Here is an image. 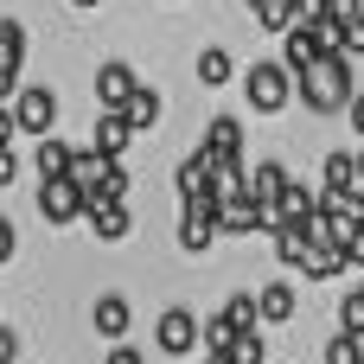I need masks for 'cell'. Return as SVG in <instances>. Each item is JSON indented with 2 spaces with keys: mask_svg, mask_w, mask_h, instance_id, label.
<instances>
[{
  "mask_svg": "<svg viewBox=\"0 0 364 364\" xmlns=\"http://www.w3.org/2000/svg\"><path fill=\"white\" fill-rule=\"evenodd\" d=\"M218 173H230V166H243V122L237 115H218L211 128H205V147H198Z\"/></svg>",
  "mask_w": 364,
  "mask_h": 364,
  "instance_id": "obj_6",
  "label": "cell"
},
{
  "mask_svg": "<svg viewBox=\"0 0 364 364\" xmlns=\"http://www.w3.org/2000/svg\"><path fill=\"white\" fill-rule=\"evenodd\" d=\"M224 364H269V339H262V333H243V339L230 346V358H224Z\"/></svg>",
  "mask_w": 364,
  "mask_h": 364,
  "instance_id": "obj_25",
  "label": "cell"
},
{
  "mask_svg": "<svg viewBox=\"0 0 364 364\" xmlns=\"http://www.w3.org/2000/svg\"><path fill=\"white\" fill-rule=\"evenodd\" d=\"M13 134H19V115H13V109H0V154L13 147Z\"/></svg>",
  "mask_w": 364,
  "mask_h": 364,
  "instance_id": "obj_33",
  "label": "cell"
},
{
  "mask_svg": "<svg viewBox=\"0 0 364 364\" xmlns=\"http://www.w3.org/2000/svg\"><path fill=\"white\" fill-rule=\"evenodd\" d=\"M83 224H90L102 243H122V237L134 230V211H128V205H90V218H83Z\"/></svg>",
  "mask_w": 364,
  "mask_h": 364,
  "instance_id": "obj_14",
  "label": "cell"
},
{
  "mask_svg": "<svg viewBox=\"0 0 364 364\" xmlns=\"http://www.w3.org/2000/svg\"><path fill=\"white\" fill-rule=\"evenodd\" d=\"M19 58H26V26L0 19V77H19Z\"/></svg>",
  "mask_w": 364,
  "mask_h": 364,
  "instance_id": "obj_22",
  "label": "cell"
},
{
  "mask_svg": "<svg viewBox=\"0 0 364 364\" xmlns=\"http://www.w3.org/2000/svg\"><path fill=\"white\" fill-rule=\"evenodd\" d=\"M320 179H326V192H358V147H333Z\"/></svg>",
  "mask_w": 364,
  "mask_h": 364,
  "instance_id": "obj_16",
  "label": "cell"
},
{
  "mask_svg": "<svg viewBox=\"0 0 364 364\" xmlns=\"http://www.w3.org/2000/svg\"><path fill=\"white\" fill-rule=\"evenodd\" d=\"M358 186H364V147H358Z\"/></svg>",
  "mask_w": 364,
  "mask_h": 364,
  "instance_id": "obj_38",
  "label": "cell"
},
{
  "mask_svg": "<svg viewBox=\"0 0 364 364\" xmlns=\"http://www.w3.org/2000/svg\"><path fill=\"white\" fill-rule=\"evenodd\" d=\"M70 6H96V0H70Z\"/></svg>",
  "mask_w": 364,
  "mask_h": 364,
  "instance_id": "obj_39",
  "label": "cell"
},
{
  "mask_svg": "<svg viewBox=\"0 0 364 364\" xmlns=\"http://www.w3.org/2000/svg\"><path fill=\"white\" fill-rule=\"evenodd\" d=\"M224 320H230V333L243 339V333L262 326V301H256V294H230V301H224Z\"/></svg>",
  "mask_w": 364,
  "mask_h": 364,
  "instance_id": "obj_21",
  "label": "cell"
},
{
  "mask_svg": "<svg viewBox=\"0 0 364 364\" xmlns=\"http://www.w3.org/2000/svg\"><path fill=\"white\" fill-rule=\"evenodd\" d=\"M13 250H19V230H13V218H0V262H13Z\"/></svg>",
  "mask_w": 364,
  "mask_h": 364,
  "instance_id": "obj_31",
  "label": "cell"
},
{
  "mask_svg": "<svg viewBox=\"0 0 364 364\" xmlns=\"http://www.w3.org/2000/svg\"><path fill=\"white\" fill-rule=\"evenodd\" d=\"M102 364H147V352H134V346H109Z\"/></svg>",
  "mask_w": 364,
  "mask_h": 364,
  "instance_id": "obj_30",
  "label": "cell"
},
{
  "mask_svg": "<svg viewBox=\"0 0 364 364\" xmlns=\"http://www.w3.org/2000/svg\"><path fill=\"white\" fill-rule=\"evenodd\" d=\"M128 122H134V128H154V122H160V96H154V90H141V96L128 102Z\"/></svg>",
  "mask_w": 364,
  "mask_h": 364,
  "instance_id": "obj_27",
  "label": "cell"
},
{
  "mask_svg": "<svg viewBox=\"0 0 364 364\" xmlns=\"http://www.w3.org/2000/svg\"><path fill=\"white\" fill-rule=\"evenodd\" d=\"M13 179H19V160H13V147H6V154H0V186H13Z\"/></svg>",
  "mask_w": 364,
  "mask_h": 364,
  "instance_id": "obj_35",
  "label": "cell"
},
{
  "mask_svg": "<svg viewBox=\"0 0 364 364\" xmlns=\"http://www.w3.org/2000/svg\"><path fill=\"white\" fill-rule=\"evenodd\" d=\"M346 58H364V13L346 19Z\"/></svg>",
  "mask_w": 364,
  "mask_h": 364,
  "instance_id": "obj_29",
  "label": "cell"
},
{
  "mask_svg": "<svg viewBox=\"0 0 364 364\" xmlns=\"http://www.w3.org/2000/svg\"><path fill=\"white\" fill-rule=\"evenodd\" d=\"M198 364H224V358H198Z\"/></svg>",
  "mask_w": 364,
  "mask_h": 364,
  "instance_id": "obj_40",
  "label": "cell"
},
{
  "mask_svg": "<svg viewBox=\"0 0 364 364\" xmlns=\"http://www.w3.org/2000/svg\"><path fill=\"white\" fill-rule=\"evenodd\" d=\"M250 6H262V0H250Z\"/></svg>",
  "mask_w": 364,
  "mask_h": 364,
  "instance_id": "obj_41",
  "label": "cell"
},
{
  "mask_svg": "<svg viewBox=\"0 0 364 364\" xmlns=\"http://www.w3.org/2000/svg\"><path fill=\"white\" fill-rule=\"evenodd\" d=\"M352 128L364 134V90H358V102H352Z\"/></svg>",
  "mask_w": 364,
  "mask_h": 364,
  "instance_id": "obj_37",
  "label": "cell"
},
{
  "mask_svg": "<svg viewBox=\"0 0 364 364\" xmlns=\"http://www.w3.org/2000/svg\"><path fill=\"white\" fill-rule=\"evenodd\" d=\"M243 90H250V109L282 115L288 96H294V77H288V64L275 58V64H250V70H243Z\"/></svg>",
  "mask_w": 364,
  "mask_h": 364,
  "instance_id": "obj_2",
  "label": "cell"
},
{
  "mask_svg": "<svg viewBox=\"0 0 364 364\" xmlns=\"http://www.w3.org/2000/svg\"><path fill=\"white\" fill-rule=\"evenodd\" d=\"M179 211H211L218 218V166L205 154L179 160Z\"/></svg>",
  "mask_w": 364,
  "mask_h": 364,
  "instance_id": "obj_3",
  "label": "cell"
},
{
  "mask_svg": "<svg viewBox=\"0 0 364 364\" xmlns=\"http://www.w3.org/2000/svg\"><path fill=\"white\" fill-rule=\"evenodd\" d=\"M230 77H237V58H230L224 45H198V83L218 90V83H230Z\"/></svg>",
  "mask_w": 364,
  "mask_h": 364,
  "instance_id": "obj_18",
  "label": "cell"
},
{
  "mask_svg": "<svg viewBox=\"0 0 364 364\" xmlns=\"http://www.w3.org/2000/svg\"><path fill=\"white\" fill-rule=\"evenodd\" d=\"M256 301H262V320H275V326H282V320H294V307H301L288 282H269V288H256Z\"/></svg>",
  "mask_w": 364,
  "mask_h": 364,
  "instance_id": "obj_20",
  "label": "cell"
},
{
  "mask_svg": "<svg viewBox=\"0 0 364 364\" xmlns=\"http://www.w3.org/2000/svg\"><path fill=\"white\" fill-rule=\"evenodd\" d=\"M13 115H19V134L51 141V122H58V90H51V83H26V90H19V102H13Z\"/></svg>",
  "mask_w": 364,
  "mask_h": 364,
  "instance_id": "obj_4",
  "label": "cell"
},
{
  "mask_svg": "<svg viewBox=\"0 0 364 364\" xmlns=\"http://www.w3.org/2000/svg\"><path fill=\"white\" fill-rule=\"evenodd\" d=\"M358 294H364V282H358Z\"/></svg>",
  "mask_w": 364,
  "mask_h": 364,
  "instance_id": "obj_42",
  "label": "cell"
},
{
  "mask_svg": "<svg viewBox=\"0 0 364 364\" xmlns=\"http://www.w3.org/2000/svg\"><path fill=\"white\" fill-rule=\"evenodd\" d=\"M141 96V83H134V70L122 64V58H109V64H96V102L102 109H122L128 115V102Z\"/></svg>",
  "mask_w": 364,
  "mask_h": 364,
  "instance_id": "obj_8",
  "label": "cell"
},
{
  "mask_svg": "<svg viewBox=\"0 0 364 364\" xmlns=\"http://www.w3.org/2000/svg\"><path fill=\"white\" fill-rule=\"evenodd\" d=\"M13 358H19V339H13V333L0 326V364H13Z\"/></svg>",
  "mask_w": 364,
  "mask_h": 364,
  "instance_id": "obj_36",
  "label": "cell"
},
{
  "mask_svg": "<svg viewBox=\"0 0 364 364\" xmlns=\"http://www.w3.org/2000/svg\"><path fill=\"white\" fill-rule=\"evenodd\" d=\"M346 269H352V262H346V250H339V243H314V256H307V269H301V275H307V282H333V275H346Z\"/></svg>",
  "mask_w": 364,
  "mask_h": 364,
  "instance_id": "obj_19",
  "label": "cell"
},
{
  "mask_svg": "<svg viewBox=\"0 0 364 364\" xmlns=\"http://www.w3.org/2000/svg\"><path fill=\"white\" fill-rule=\"evenodd\" d=\"M154 346H160L166 358H186V352H198V346H205V326H198V314H192V307H166V314H160V326H154Z\"/></svg>",
  "mask_w": 364,
  "mask_h": 364,
  "instance_id": "obj_5",
  "label": "cell"
},
{
  "mask_svg": "<svg viewBox=\"0 0 364 364\" xmlns=\"http://www.w3.org/2000/svg\"><path fill=\"white\" fill-rule=\"evenodd\" d=\"M256 19H262L269 32H282V38H288V32L301 26V0H262V6H256Z\"/></svg>",
  "mask_w": 364,
  "mask_h": 364,
  "instance_id": "obj_23",
  "label": "cell"
},
{
  "mask_svg": "<svg viewBox=\"0 0 364 364\" xmlns=\"http://www.w3.org/2000/svg\"><path fill=\"white\" fill-rule=\"evenodd\" d=\"M339 333L346 339H364V294H346L339 301Z\"/></svg>",
  "mask_w": 364,
  "mask_h": 364,
  "instance_id": "obj_26",
  "label": "cell"
},
{
  "mask_svg": "<svg viewBox=\"0 0 364 364\" xmlns=\"http://www.w3.org/2000/svg\"><path fill=\"white\" fill-rule=\"evenodd\" d=\"M301 96H307L314 115H339V109H352V102H358V90H352V58H326V64H314V70L301 77Z\"/></svg>",
  "mask_w": 364,
  "mask_h": 364,
  "instance_id": "obj_1",
  "label": "cell"
},
{
  "mask_svg": "<svg viewBox=\"0 0 364 364\" xmlns=\"http://www.w3.org/2000/svg\"><path fill=\"white\" fill-rule=\"evenodd\" d=\"M134 141V122L122 109H96V154L102 160H122V147Z\"/></svg>",
  "mask_w": 364,
  "mask_h": 364,
  "instance_id": "obj_9",
  "label": "cell"
},
{
  "mask_svg": "<svg viewBox=\"0 0 364 364\" xmlns=\"http://www.w3.org/2000/svg\"><path fill=\"white\" fill-rule=\"evenodd\" d=\"M250 192H256L269 211H282V198L294 192V179H288V166H282V160H262V166H250Z\"/></svg>",
  "mask_w": 364,
  "mask_h": 364,
  "instance_id": "obj_11",
  "label": "cell"
},
{
  "mask_svg": "<svg viewBox=\"0 0 364 364\" xmlns=\"http://www.w3.org/2000/svg\"><path fill=\"white\" fill-rule=\"evenodd\" d=\"M230 346H237L230 320H224V314H211V320H205V358H230Z\"/></svg>",
  "mask_w": 364,
  "mask_h": 364,
  "instance_id": "obj_24",
  "label": "cell"
},
{
  "mask_svg": "<svg viewBox=\"0 0 364 364\" xmlns=\"http://www.w3.org/2000/svg\"><path fill=\"white\" fill-rule=\"evenodd\" d=\"M218 243V218L211 211H179V250L186 256H205Z\"/></svg>",
  "mask_w": 364,
  "mask_h": 364,
  "instance_id": "obj_12",
  "label": "cell"
},
{
  "mask_svg": "<svg viewBox=\"0 0 364 364\" xmlns=\"http://www.w3.org/2000/svg\"><path fill=\"white\" fill-rule=\"evenodd\" d=\"M128 320H134V307H128L122 294H102V301L90 307V326H96L102 339H115V346H122V333H128Z\"/></svg>",
  "mask_w": 364,
  "mask_h": 364,
  "instance_id": "obj_13",
  "label": "cell"
},
{
  "mask_svg": "<svg viewBox=\"0 0 364 364\" xmlns=\"http://www.w3.org/2000/svg\"><path fill=\"white\" fill-rule=\"evenodd\" d=\"M115 160H102L96 147H77V166H70V186L83 192V198H96V186H102V173H109Z\"/></svg>",
  "mask_w": 364,
  "mask_h": 364,
  "instance_id": "obj_17",
  "label": "cell"
},
{
  "mask_svg": "<svg viewBox=\"0 0 364 364\" xmlns=\"http://www.w3.org/2000/svg\"><path fill=\"white\" fill-rule=\"evenodd\" d=\"M275 256L288 262V269H307V256H314V237H307V224H275Z\"/></svg>",
  "mask_w": 364,
  "mask_h": 364,
  "instance_id": "obj_15",
  "label": "cell"
},
{
  "mask_svg": "<svg viewBox=\"0 0 364 364\" xmlns=\"http://www.w3.org/2000/svg\"><path fill=\"white\" fill-rule=\"evenodd\" d=\"M364 0H326V19H358Z\"/></svg>",
  "mask_w": 364,
  "mask_h": 364,
  "instance_id": "obj_32",
  "label": "cell"
},
{
  "mask_svg": "<svg viewBox=\"0 0 364 364\" xmlns=\"http://www.w3.org/2000/svg\"><path fill=\"white\" fill-rule=\"evenodd\" d=\"M38 218L45 224H77V218H90V198L70 179H51V186H38Z\"/></svg>",
  "mask_w": 364,
  "mask_h": 364,
  "instance_id": "obj_7",
  "label": "cell"
},
{
  "mask_svg": "<svg viewBox=\"0 0 364 364\" xmlns=\"http://www.w3.org/2000/svg\"><path fill=\"white\" fill-rule=\"evenodd\" d=\"M326 364H364V339H346V333H339V339L326 346Z\"/></svg>",
  "mask_w": 364,
  "mask_h": 364,
  "instance_id": "obj_28",
  "label": "cell"
},
{
  "mask_svg": "<svg viewBox=\"0 0 364 364\" xmlns=\"http://www.w3.org/2000/svg\"><path fill=\"white\" fill-rule=\"evenodd\" d=\"M346 262H352V269H364V230H352V237H346Z\"/></svg>",
  "mask_w": 364,
  "mask_h": 364,
  "instance_id": "obj_34",
  "label": "cell"
},
{
  "mask_svg": "<svg viewBox=\"0 0 364 364\" xmlns=\"http://www.w3.org/2000/svg\"><path fill=\"white\" fill-rule=\"evenodd\" d=\"M32 166H38V186H51V179H70V166H77V147L70 141H38L32 147Z\"/></svg>",
  "mask_w": 364,
  "mask_h": 364,
  "instance_id": "obj_10",
  "label": "cell"
}]
</instances>
